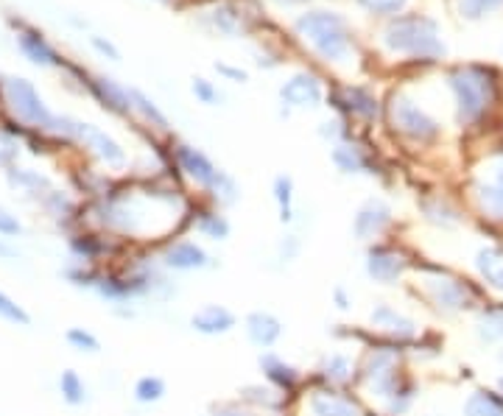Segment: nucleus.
Masks as SVG:
<instances>
[{"instance_id":"nucleus-39","label":"nucleus","mask_w":503,"mask_h":416,"mask_svg":"<svg viewBox=\"0 0 503 416\" xmlns=\"http://www.w3.org/2000/svg\"><path fill=\"white\" fill-rule=\"evenodd\" d=\"M92 43H95V48H99V51L109 53V56H112V59H118V53H115V48H112V45H107V43H101V40H99V36H92Z\"/></svg>"},{"instance_id":"nucleus-18","label":"nucleus","mask_w":503,"mask_h":416,"mask_svg":"<svg viewBox=\"0 0 503 416\" xmlns=\"http://www.w3.org/2000/svg\"><path fill=\"white\" fill-rule=\"evenodd\" d=\"M90 84H92V90H95V96L101 98V104L109 106V109H115L118 115H129V112L134 109L132 92L121 90L115 82H109V79H92Z\"/></svg>"},{"instance_id":"nucleus-11","label":"nucleus","mask_w":503,"mask_h":416,"mask_svg":"<svg viewBox=\"0 0 503 416\" xmlns=\"http://www.w3.org/2000/svg\"><path fill=\"white\" fill-rule=\"evenodd\" d=\"M165 266L173 271H202L210 266V255L193 240H180L165 252Z\"/></svg>"},{"instance_id":"nucleus-7","label":"nucleus","mask_w":503,"mask_h":416,"mask_svg":"<svg viewBox=\"0 0 503 416\" xmlns=\"http://www.w3.org/2000/svg\"><path fill=\"white\" fill-rule=\"evenodd\" d=\"M65 129L70 131V135H76L79 140H84L90 148H95V154H99L107 165H124V148L115 143L112 137H107L104 131H99L95 126L90 123H76V121H62Z\"/></svg>"},{"instance_id":"nucleus-17","label":"nucleus","mask_w":503,"mask_h":416,"mask_svg":"<svg viewBox=\"0 0 503 416\" xmlns=\"http://www.w3.org/2000/svg\"><path fill=\"white\" fill-rule=\"evenodd\" d=\"M475 271L490 288L503 291V249H498V246H483V249H478Z\"/></svg>"},{"instance_id":"nucleus-25","label":"nucleus","mask_w":503,"mask_h":416,"mask_svg":"<svg viewBox=\"0 0 503 416\" xmlns=\"http://www.w3.org/2000/svg\"><path fill=\"white\" fill-rule=\"evenodd\" d=\"M481 207L495 218H503V187L500 184H487L478 191Z\"/></svg>"},{"instance_id":"nucleus-34","label":"nucleus","mask_w":503,"mask_h":416,"mask_svg":"<svg viewBox=\"0 0 503 416\" xmlns=\"http://www.w3.org/2000/svg\"><path fill=\"white\" fill-rule=\"evenodd\" d=\"M68 341L76 347V349H82V352H99V341H95V335H90L87 330H70L68 333Z\"/></svg>"},{"instance_id":"nucleus-32","label":"nucleus","mask_w":503,"mask_h":416,"mask_svg":"<svg viewBox=\"0 0 503 416\" xmlns=\"http://www.w3.org/2000/svg\"><path fill=\"white\" fill-rule=\"evenodd\" d=\"M0 318H6V321H12V325H28V313L17 305V302H12L4 291H0Z\"/></svg>"},{"instance_id":"nucleus-27","label":"nucleus","mask_w":503,"mask_h":416,"mask_svg":"<svg viewBox=\"0 0 503 416\" xmlns=\"http://www.w3.org/2000/svg\"><path fill=\"white\" fill-rule=\"evenodd\" d=\"M478 335L483 341H500L503 338V313H487L478 318Z\"/></svg>"},{"instance_id":"nucleus-1","label":"nucleus","mask_w":503,"mask_h":416,"mask_svg":"<svg viewBox=\"0 0 503 416\" xmlns=\"http://www.w3.org/2000/svg\"><path fill=\"white\" fill-rule=\"evenodd\" d=\"M297 31L305 43H311L316 53L327 62H341L350 56V34L347 23L333 12H311L297 20Z\"/></svg>"},{"instance_id":"nucleus-8","label":"nucleus","mask_w":503,"mask_h":416,"mask_svg":"<svg viewBox=\"0 0 503 416\" xmlns=\"http://www.w3.org/2000/svg\"><path fill=\"white\" fill-rule=\"evenodd\" d=\"M392 221V210L389 204H383L380 199H370L361 210L355 213V221H353V232L358 240H370L375 235H380L386 230V224Z\"/></svg>"},{"instance_id":"nucleus-28","label":"nucleus","mask_w":503,"mask_h":416,"mask_svg":"<svg viewBox=\"0 0 503 416\" xmlns=\"http://www.w3.org/2000/svg\"><path fill=\"white\" fill-rule=\"evenodd\" d=\"M132 101H134V106H138V109L143 112V118H146V121H151V123L157 126V129H165V126H168L165 115H163V112H160L157 106H154V104H151V101L143 96V92L132 90Z\"/></svg>"},{"instance_id":"nucleus-31","label":"nucleus","mask_w":503,"mask_h":416,"mask_svg":"<svg viewBox=\"0 0 503 416\" xmlns=\"http://www.w3.org/2000/svg\"><path fill=\"white\" fill-rule=\"evenodd\" d=\"M333 160H336V165L341 168V171H347V174L361 171V168H363L361 154H358L355 148H350V145H339V148H336V154H333Z\"/></svg>"},{"instance_id":"nucleus-20","label":"nucleus","mask_w":503,"mask_h":416,"mask_svg":"<svg viewBox=\"0 0 503 416\" xmlns=\"http://www.w3.org/2000/svg\"><path fill=\"white\" fill-rule=\"evenodd\" d=\"M319 372H322L324 381H331V383H347V381H350V374H353V361H350V355L333 352V355H327L322 361Z\"/></svg>"},{"instance_id":"nucleus-30","label":"nucleus","mask_w":503,"mask_h":416,"mask_svg":"<svg viewBox=\"0 0 503 416\" xmlns=\"http://www.w3.org/2000/svg\"><path fill=\"white\" fill-rule=\"evenodd\" d=\"M60 389H62V394H65V400L73 403V405L84 400V383L79 381V374H76V372H65V374H62Z\"/></svg>"},{"instance_id":"nucleus-2","label":"nucleus","mask_w":503,"mask_h":416,"mask_svg":"<svg viewBox=\"0 0 503 416\" xmlns=\"http://www.w3.org/2000/svg\"><path fill=\"white\" fill-rule=\"evenodd\" d=\"M383 45L392 53L422 56V59H436L444 53L436 26L425 17H403V20L389 23V28L383 31Z\"/></svg>"},{"instance_id":"nucleus-40","label":"nucleus","mask_w":503,"mask_h":416,"mask_svg":"<svg viewBox=\"0 0 503 416\" xmlns=\"http://www.w3.org/2000/svg\"><path fill=\"white\" fill-rule=\"evenodd\" d=\"M216 416H252V413L238 411V408H221V411H216Z\"/></svg>"},{"instance_id":"nucleus-21","label":"nucleus","mask_w":503,"mask_h":416,"mask_svg":"<svg viewBox=\"0 0 503 416\" xmlns=\"http://www.w3.org/2000/svg\"><path fill=\"white\" fill-rule=\"evenodd\" d=\"M20 48L26 51V56L36 65H56V53L53 48L43 40V36L36 34H23L20 36Z\"/></svg>"},{"instance_id":"nucleus-38","label":"nucleus","mask_w":503,"mask_h":416,"mask_svg":"<svg viewBox=\"0 0 503 416\" xmlns=\"http://www.w3.org/2000/svg\"><path fill=\"white\" fill-rule=\"evenodd\" d=\"M333 299H336V305H339V310H347V308H350V299H347L344 288H336V291H333Z\"/></svg>"},{"instance_id":"nucleus-9","label":"nucleus","mask_w":503,"mask_h":416,"mask_svg":"<svg viewBox=\"0 0 503 416\" xmlns=\"http://www.w3.org/2000/svg\"><path fill=\"white\" fill-rule=\"evenodd\" d=\"M363 269H366V274H370V279L380 282V286H389V282L403 277L405 260H403V255H397L392 249H372L370 255H366Z\"/></svg>"},{"instance_id":"nucleus-36","label":"nucleus","mask_w":503,"mask_h":416,"mask_svg":"<svg viewBox=\"0 0 503 416\" xmlns=\"http://www.w3.org/2000/svg\"><path fill=\"white\" fill-rule=\"evenodd\" d=\"M17 232H20V221L0 210V235H17Z\"/></svg>"},{"instance_id":"nucleus-44","label":"nucleus","mask_w":503,"mask_h":416,"mask_svg":"<svg viewBox=\"0 0 503 416\" xmlns=\"http://www.w3.org/2000/svg\"><path fill=\"white\" fill-rule=\"evenodd\" d=\"M0 255H6V249H4V246H0Z\"/></svg>"},{"instance_id":"nucleus-19","label":"nucleus","mask_w":503,"mask_h":416,"mask_svg":"<svg viewBox=\"0 0 503 416\" xmlns=\"http://www.w3.org/2000/svg\"><path fill=\"white\" fill-rule=\"evenodd\" d=\"M260 369L268 381L277 383L280 389H294L299 383V372L291 364H285L280 355H272V352L260 355Z\"/></svg>"},{"instance_id":"nucleus-4","label":"nucleus","mask_w":503,"mask_h":416,"mask_svg":"<svg viewBox=\"0 0 503 416\" xmlns=\"http://www.w3.org/2000/svg\"><path fill=\"white\" fill-rule=\"evenodd\" d=\"M177 160L182 165V171L193 179L199 182L204 187H212L216 191V196H221L224 201H232V193H236V184H232L216 165H212L202 151L190 148V145H180L177 148Z\"/></svg>"},{"instance_id":"nucleus-42","label":"nucleus","mask_w":503,"mask_h":416,"mask_svg":"<svg viewBox=\"0 0 503 416\" xmlns=\"http://www.w3.org/2000/svg\"><path fill=\"white\" fill-rule=\"evenodd\" d=\"M498 184L503 187V162H500V168H498Z\"/></svg>"},{"instance_id":"nucleus-14","label":"nucleus","mask_w":503,"mask_h":416,"mask_svg":"<svg viewBox=\"0 0 503 416\" xmlns=\"http://www.w3.org/2000/svg\"><path fill=\"white\" fill-rule=\"evenodd\" d=\"M425 288H428L431 299L442 310H461L467 305V291H464L459 282L448 279V277H428L425 279Z\"/></svg>"},{"instance_id":"nucleus-26","label":"nucleus","mask_w":503,"mask_h":416,"mask_svg":"<svg viewBox=\"0 0 503 416\" xmlns=\"http://www.w3.org/2000/svg\"><path fill=\"white\" fill-rule=\"evenodd\" d=\"M503 6V0H459V12L467 17V20H478V17L490 14Z\"/></svg>"},{"instance_id":"nucleus-41","label":"nucleus","mask_w":503,"mask_h":416,"mask_svg":"<svg viewBox=\"0 0 503 416\" xmlns=\"http://www.w3.org/2000/svg\"><path fill=\"white\" fill-rule=\"evenodd\" d=\"M277 4H283V6H291V4H305V0H277Z\"/></svg>"},{"instance_id":"nucleus-29","label":"nucleus","mask_w":503,"mask_h":416,"mask_svg":"<svg viewBox=\"0 0 503 416\" xmlns=\"http://www.w3.org/2000/svg\"><path fill=\"white\" fill-rule=\"evenodd\" d=\"M275 196H277V204H280V218L283 221H291V179L288 177H277L275 182Z\"/></svg>"},{"instance_id":"nucleus-13","label":"nucleus","mask_w":503,"mask_h":416,"mask_svg":"<svg viewBox=\"0 0 503 416\" xmlns=\"http://www.w3.org/2000/svg\"><path fill=\"white\" fill-rule=\"evenodd\" d=\"M280 98L288 106H316L322 101V87L314 75L297 73L294 79H288L280 90Z\"/></svg>"},{"instance_id":"nucleus-15","label":"nucleus","mask_w":503,"mask_h":416,"mask_svg":"<svg viewBox=\"0 0 503 416\" xmlns=\"http://www.w3.org/2000/svg\"><path fill=\"white\" fill-rule=\"evenodd\" d=\"M370 321H372V327H378V330H383V333H392V335H400V338H409V335L417 333L414 321H411L409 316H403L397 308L386 305V302H380V305L372 308Z\"/></svg>"},{"instance_id":"nucleus-6","label":"nucleus","mask_w":503,"mask_h":416,"mask_svg":"<svg viewBox=\"0 0 503 416\" xmlns=\"http://www.w3.org/2000/svg\"><path fill=\"white\" fill-rule=\"evenodd\" d=\"M392 123L397 131H403L405 137L411 140H431L439 135V123L428 115V112H422L414 101H409L405 96H397L395 104H392Z\"/></svg>"},{"instance_id":"nucleus-16","label":"nucleus","mask_w":503,"mask_h":416,"mask_svg":"<svg viewBox=\"0 0 503 416\" xmlns=\"http://www.w3.org/2000/svg\"><path fill=\"white\" fill-rule=\"evenodd\" d=\"M307 413L311 416H358L355 403H350L347 396L336 391H316L307 400Z\"/></svg>"},{"instance_id":"nucleus-23","label":"nucleus","mask_w":503,"mask_h":416,"mask_svg":"<svg viewBox=\"0 0 503 416\" xmlns=\"http://www.w3.org/2000/svg\"><path fill=\"white\" fill-rule=\"evenodd\" d=\"M464 416H503V405L487 391L470 394V400L464 403Z\"/></svg>"},{"instance_id":"nucleus-24","label":"nucleus","mask_w":503,"mask_h":416,"mask_svg":"<svg viewBox=\"0 0 503 416\" xmlns=\"http://www.w3.org/2000/svg\"><path fill=\"white\" fill-rule=\"evenodd\" d=\"M199 232H202L204 238H210V240H227V235H229V224H227L224 216L207 213V216H202V221H199Z\"/></svg>"},{"instance_id":"nucleus-33","label":"nucleus","mask_w":503,"mask_h":416,"mask_svg":"<svg viewBox=\"0 0 503 416\" xmlns=\"http://www.w3.org/2000/svg\"><path fill=\"white\" fill-rule=\"evenodd\" d=\"M409 0H361L363 9H370L372 14H397L405 9Z\"/></svg>"},{"instance_id":"nucleus-3","label":"nucleus","mask_w":503,"mask_h":416,"mask_svg":"<svg viewBox=\"0 0 503 416\" xmlns=\"http://www.w3.org/2000/svg\"><path fill=\"white\" fill-rule=\"evenodd\" d=\"M451 87L459 101V118L473 123L490 104V79L481 70H459L451 75Z\"/></svg>"},{"instance_id":"nucleus-5","label":"nucleus","mask_w":503,"mask_h":416,"mask_svg":"<svg viewBox=\"0 0 503 416\" xmlns=\"http://www.w3.org/2000/svg\"><path fill=\"white\" fill-rule=\"evenodd\" d=\"M6 98L12 112L20 121L31 123V126H53V115L48 112V106L43 104V98L36 96V90L26 82V79H9L6 82Z\"/></svg>"},{"instance_id":"nucleus-37","label":"nucleus","mask_w":503,"mask_h":416,"mask_svg":"<svg viewBox=\"0 0 503 416\" xmlns=\"http://www.w3.org/2000/svg\"><path fill=\"white\" fill-rule=\"evenodd\" d=\"M193 92H196V96L204 101V104H210V101H216V92L210 90V84L204 82V79H196L193 82Z\"/></svg>"},{"instance_id":"nucleus-22","label":"nucleus","mask_w":503,"mask_h":416,"mask_svg":"<svg viewBox=\"0 0 503 416\" xmlns=\"http://www.w3.org/2000/svg\"><path fill=\"white\" fill-rule=\"evenodd\" d=\"M165 396V381L157 374H146L140 377L138 383H134V400L143 403V405H151V403H160Z\"/></svg>"},{"instance_id":"nucleus-12","label":"nucleus","mask_w":503,"mask_h":416,"mask_svg":"<svg viewBox=\"0 0 503 416\" xmlns=\"http://www.w3.org/2000/svg\"><path fill=\"white\" fill-rule=\"evenodd\" d=\"M190 327L199 335H227L236 327V316L224 305H204L190 316Z\"/></svg>"},{"instance_id":"nucleus-35","label":"nucleus","mask_w":503,"mask_h":416,"mask_svg":"<svg viewBox=\"0 0 503 416\" xmlns=\"http://www.w3.org/2000/svg\"><path fill=\"white\" fill-rule=\"evenodd\" d=\"M244 396H246V400H252V403H260L263 408H275V405L280 403L277 396H272V391L260 389V386H246V389H244Z\"/></svg>"},{"instance_id":"nucleus-10","label":"nucleus","mask_w":503,"mask_h":416,"mask_svg":"<svg viewBox=\"0 0 503 416\" xmlns=\"http://www.w3.org/2000/svg\"><path fill=\"white\" fill-rule=\"evenodd\" d=\"M246 335H249V341L260 349L275 347L283 335V321L268 310H255L246 316Z\"/></svg>"},{"instance_id":"nucleus-43","label":"nucleus","mask_w":503,"mask_h":416,"mask_svg":"<svg viewBox=\"0 0 503 416\" xmlns=\"http://www.w3.org/2000/svg\"><path fill=\"white\" fill-rule=\"evenodd\" d=\"M498 389H500V394H503V374L498 377Z\"/></svg>"}]
</instances>
